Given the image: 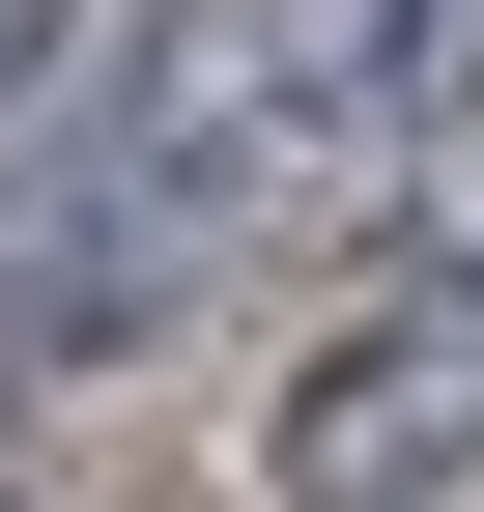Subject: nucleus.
<instances>
[{"mask_svg":"<svg viewBox=\"0 0 484 512\" xmlns=\"http://www.w3.org/2000/svg\"><path fill=\"white\" fill-rule=\"evenodd\" d=\"M428 57H456V0H171V29H143V143L200 171V200H257V171L399 143Z\"/></svg>","mask_w":484,"mask_h":512,"instance_id":"nucleus-1","label":"nucleus"},{"mask_svg":"<svg viewBox=\"0 0 484 512\" xmlns=\"http://www.w3.org/2000/svg\"><path fill=\"white\" fill-rule=\"evenodd\" d=\"M257 484L285 512H456L484 484V256H399V285L314 313V370L257 399Z\"/></svg>","mask_w":484,"mask_h":512,"instance_id":"nucleus-2","label":"nucleus"},{"mask_svg":"<svg viewBox=\"0 0 484 512\" xmlns=\"http://www.w3.org/2000/svg\"><path fill=\"white\" fill-rule=\"evenodd\" d=\"M57 29H86V0H0V143L57 114Z\"/></svg>","mask_w":484,"mask_h":512,"instance_id":"nucleus-3","label":"nucleus"}]
</instances>
